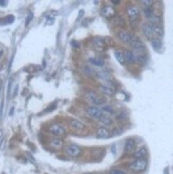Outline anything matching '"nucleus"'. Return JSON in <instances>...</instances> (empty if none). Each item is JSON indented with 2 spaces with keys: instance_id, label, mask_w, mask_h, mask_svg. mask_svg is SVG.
Segmentation results:
<instances>
[{
  "instance_id": "obj_27",
  "label": "nucleus",
  "mask_w": 173,
  "mask_h": 174,
  "mask_svg": "<svg viewBox=\"0 0 173 174\" xmlns=\"http://www.w3.org/2000/svg\"><path fill=\"white\" fill-rule=\"evenodd\" d=\"M83 72H85V74L87 76H90V77L95 76V74H96V72H94V70L91 69V66H88V65L83 67Z\"/></svg>"
},
{
  "instance_id": "obj_11",
  "label": "nucleus",
  "mask_w": 173,
  "mask_h": 174,
  "mask_svg": "<svg viewBox=\"0 0 173 174\" xmlns=\"http://www.w3.org/2000/svg\"><path fill=\"white\" fill-rule=\"evenodd\" d=\"M118 36H119V38H120L122 42L126 43V44H129V43H131V38H133V36H134V35L131 34L129 32L123 30V31H120L119 33H118Z\"/></svg>"
},
{
  "instance_id": "obj_24",
  "label": "nucleus",
  "mask_w": 173,
  "mask_h": 174,
  "mask_svg": "<svg viewBox=\"0 0 173 174\" xmlns=\"http://www.w3.org/2000/svg\"><path fill=\"white\" fill-rule=\"evenodd\" d=\"M89 62L95 66H104V60L102 58H90Z\"/></svg>"
},
{
  "instance_id": "obj_2",
  "label": "nucleus",
  "mask_w": 173,
  "mask_h": 174,
  "mask_svg": "<svg viewBox=\"0 0 173 174\" xmlns=\"http://www.w3.org/2000/svg\"><path fill=\"white\" fill-rule=\"evenodd\" d=\"M85 99L90 101L91 104L95 105V106H103V105H105V99H104L102 96H98V95L96 94L95 92H93V91L87 92Z\"/></svg>"
},
{
  "instance_id": "obj_23",
  "label": "nucleus",
  "mask_w": 173,
  "mask_h": 174,
  "mask_svg": "<svg viewBox=\"0 0 173 174\" xmlns=\"http://www.w3.org/2000/svg\"><path fill=\"white\" fill-rule=\"evenodd\" d=\"M114 57H116V59L118 60V62L124 65V63H125V59H124V55L123 52L121 51V50H116L114 52Z\"/></svg>"
},
{
  "instance_id": "obj_35",
  "label": "nucleus",
  "mask_w": 173,
  "mask_h": 174,
  "mask_svg": "<svg viewBox=\"0 0 173 174\" xmlns=\"http://www.w3.org/2000/svg\"><path fill=\"white\" fill-rule=\"evenodd\" d=\"M111 2H112V3H114V4L120 3V1H119V0H118V1H116V0H112V1H111Z\"/></svg>"
},
{
  "instance_id": "obj_19",
  "label": "nucleus",
  "mask_w": 173,
  "mask_h": 174,
  "mask_svg": "<svg viewBox=\"0 0 173 174\" xmlns=\"http://www.w3.org/2000/svg\"><path fill=\"white\" fill-rule=\"evenodd\" d=\"M123 55H124V59H125V61H127L128 63L136 62V60H135V55L133 51H131V50H125V51L123 52Z\"/></svg>"
},
{
  "instance_id": "obj_17",
  "label": "nucleus",
  "mask_w": 173,
  "mask_h": 174,
  "mask_svg": "<svg viewBox=\"0 0 173 174\" xmlns=\"http://www.w3.org/2000/svg\"><path fill=\"white\" fill-rule=\"evenodd\" d=\"M151 25V27H152V30L154 32V35H155V38H159V36H163V27L160 26L159 24H150Z\"/></svg>"
},
{
  "instance_id": "obj_3",
  "label": "nucleus",
  "mask_w": 173,
  "mask_h": 174,
  "mask_svg": "<svg viewBox=\"0 0 173 174\" xmlns=\"http://www.w3.org/2000/svg\"><path fill=\"white\" fill-rule=\"evenodd\" d=\"M64 151H65V153L68 156L71 157H78L82 152L81 147L79 145H77V144H70V145L65 146Z\"/></svg>"
},
{
  "instance_id": "obj_16",
  "label": "nucleus",
  "mask_w": 173,
  "mask_h": 174,
  "mask_svg": "<svg viewBox=\"0 0 173 174\" xmlns=\"http://www.w3.org/2000/svg\"><path fill=\"white\" fill-rule=\"evenodd\" d=\"M135 147H136V142H135V140L127 139V141L125 142L124 151H125V153H131V152H134Z\"/></svg>"
},
{
  "instance_id": "obj_7",
  "label": "nucleus",
  "mask_w": 173,
  "mask_h": 174,
  "mask_svg": "<svg viewBox=\"0 0 173 174\" xmlns=\"http://www.w3.org/2000/svg\"><path fill=\"white\" fill-rule=\"evenodd\" d=\"M48 130L50 132V134L55 135L56 137L63 136L64 134H65V128H64L62 125L57 124V123L56 124H51V125L48 127Z\"/></svg>"
},
{
  "instance_id": "obj_36",
  "label": "nucleus",
  "mask_w": 173,
  "mask_h": 174,
  "mask_svg": "<svg viewBox=\"0 0 173 174\" xmlns=\"http://www.w3.org/2000/svg\"><path fill=\"white\" fill-rule=\"evenodd\" d=\"M13 112H14V107H13V108H12V109L10 110V115L13 114Z\"/></svg>"
},
{
  "instance_id": "obj_1",
  "label": "nucleus",
  "mask_w": 173,
  "mask_h": 174,
  "mask_svg": "<svg viewBox=\"0 0 173 174\" xmlns=\"http://www.w3.org/2000/svg\"><path fill=\"white\" fill-rule=\"evenodd\" d=\"M148 167V160L145 158H140V159H136L129 164V169L133 172L139 173V172H143Z\"/></svg>"
},
{
  "instance_id": "obj_28",
  "label": "nucleus",
  "mask_w": 173,
  "mask_h": 174,
  "mask_svg": "<svg viewBox=\"0 0 173 174\" xmlns=\"http://www.w3.org/2000/svg\"><path fill=\"white\" fill-rule=\"evenodd\" d=\"M95 75L102 80H108L110 78L109 73H107V72H97Z\"/></svg>"
},
{
  "instance_id": "obj_10",
  "label": "nucleus",
  "mask_w": 173,
  "mask_h": 174,
  "mask_svg": "<svg viewBox=\"0 0 173 174\" xmlns=\"http://www.w3.org/2000/svg\"><path fill=\"white\" fill-rule=\"evenodd\" d=\"M135 55V60L136 62H138L139 64H145V62L148 61V53L146 51H139V52H134Z\"/></svg>"
},
{
  "instance_id": "obj_33",
  "label": "nucleus",
  "mask_w": 173,
  "mask_h": 174,
  "mask_svg": "<svg viewBox=\"0 0 173 174\" xmlns=\"http://www.w3.org/2000/svg\"><path fill=\"white\" fill-rule=\"evenodd\" d=\"M2 110H3V101L1 103V106H0V119L2 116Z\"/></svg>"
},
{
  "instance_id": "obj_32",
  "label": "nucleus",
  "mask_w": 173,
  "mask_h": 174,
  "mask_svg": "<svg viewBox=\"0 0 173 174\" xmlns=\"http://www.w3.org/2000/svg\"><path fill=\"white\" fill-rule=\"evenodd\" d=\"M32 17H33V14L30 13V14L28 15V17H27V19H26V26H28L29 23H30V21L32 19Z\"/></svg>"
},
{
  "instance_id": "obj_21",
  "label": "nucleus",
  "mask_w": 173,
  "mask_h": 174,
  "mask_svg": "<svg viewBox=\"0 0 173 174\" xmlns=\"http://www.w3.org/2000/svg\"><path fill=\"white\" fill-rule=\"evenodd\" d=\"M151 44H152V46L154 47L155 50H159L163 47V41H161V38H154L153 40H151Z\"/></svg>"
},
{
  "instance_id": "obj_9",
  "label": "nucleus",
  "mask_w": 173,
  "mask_h": 174,
  "mask_svg": "<svg viewBox=\"0 0 173 174\" xmlns=\"http://www.w3.org/2000/svg\"><path fill=\"white\" fill-rule=\"evenodd\" d=\"M49 145H50V147H53L55 150H60V149H62L64 146V142H63V140L60 139V138L53 137V138L50 139Z\"/></svg>"
},
{
  "instance_id": "obj_37",
  "label": "nucleus",
  "mask_w": 173,
  "mask_h": 174,
  "mask_svg": "<svg viewBox=\"0 0 173 174\" xmlns=\"http://www.w3.org/2000/svg\"><path fill=\"white\" fill-rule=\"evenodd\" d=\"M0 87H1V82H0Z\"/></svg>"
},
{
  "instance_id": "obj_13",
  "label": "nucleus",
  "mask_w": 173,
  "mask_h": 174,
  "mask_svg": "<svg viewBox=\"0 0 173 174\" xmlns=\"http://www.w3.org/2000/svg\"><path fill=\"white\" fill-rule=\"evenodd\" d=\"M101 13H102V15L104 17L110 18L116 14V11H114V9H113L111 5H106V7H104L102 9V12H101Z\"/></svg>"
},
{
  "instance_id": "obj_26",
  "label": "nucleus",
  "mask_w": 173,
  "mask_h": 174,
  "mask_svg": "<svg viewBox=\"0 0 173 174\" xmlns=\"http://www.w3.org/2000/svg\"><path fill=\"white\" fill-rule=\"evenodd\" d=\"M101 111L104 113H107V114H113V109L110 105H103L102 108H101Z\"/></svg>"
},
{
  "instance_id": "obj_6",
  "label": "nucleus",
  "mask_w": 173,
  "mask_h": 174,
  "mask_svg": "<svg viewBox=\"0 0 173 174\" xmlns=\"http://www.w3.org/2000/svg\"><path fill=\"white\" fill-rule=\"evenodd\" d=\"M85 111L91 118L96 119V120H99L102 118V115H104V113L101 111V109L97 108V107H94V106H87L85 107Z\"/></svg>"
},
{
  "instance_id": "obj_14",
  "label": "nucleus",
  "mask_w": 173,
  "mask_h": 174,
  "mask_svg": "<svg viewBox=\"0 0 173 174\" xmlns=\"http://www.w3.org/2000/svg\"><path fill=\"white\" fill-rule=\"evenodd\" d=\"M96 136L101 139H107L110 137V132L106 127H98L96 129Z\"/></svg>"
},
{
  "instance_id": "obj_5",
  "label": "nucleus",
  "mask_w": 173,
  "mask_h": 174,
  "mask_svg": "<svg viewBox=\"0 0 173 174\" xmlns=\"http://www.w3.org/2000/svg\"><path fill=\"white\" fill-rule=\"evenodd\" d=\"M127 15H128L129 21H131V23H135V21L139 18V16H140V11H139V9H138L136 5H128Z\"/></svg>"
},
{
  "instance_id": "obj_25",
  "label": "nucleus",
  "mask_w": 173,
  "mask_h": 174,
  "mask_svg": "<svg viewBox=\"0 0 173 174\" xmlns=\"http://www.w3.org/2000/svg\"><path fill=\"white\" fill-rule=\"evenodd\" d=\"M99 121L104 124V125H107V126H110V125H112V119L110 118L109 115H102V118L99 119Z\"/></svg>"
},
{
  "instance_id": "obj_22",
  "label": "nucleus",
  "mask_w": 173,
  "mask_h": 174,
  "mask_svg": "<svg viewBox=\"0 0 173 174\" xmlns=\"http://www.w3.org/2000/svg\"><path fill=\"white\" fill-rule=\"evenodd\" d=\"M93 44H94V46H95L96 48H105V46H106L105 41H104L103 38H94V40H93Z\"/></svg>"
},
{
  "instance_id": "obj_15",
  "label": "nucleus",
  "mask_w": 173,
  "mask_h": 174,
  "mask_svg": "<svg viewBox=\"0 0 173 174\" xmlns=\"http://www.w3.org/2000/svg\"><path fill=\"white\" fill-rule=\"evenodd\" d=\"M98 90L99 92H102V93H104V94H106V95H110V96L116 93V91H114V89H113L112 87L106 86V84H101V86H98Z\"/></svg>"
},
{
  "instance_id": "obj_31",
  "label": "nucleus",
  "mask_w": 173,
  "mask_h": 174,
  "mask_svg": "<svg viewBox=\"0 0 173 174\" xmlns=\"http://www.w3.org/2000/svg\"><path fill=\"white\" fill-rule=\"evenodd\" d=\"M109 174H126V172L120 169H112L109 171Z\"/></svg>"
},
{
  "instance_id": "obj_4",
  "label": "nucleus",
  "mask_w": 173,
  "mask_h": 174,
  "mask_svg": "<svg viewBox=\"0 0 173 174\" xmlns=\"http://www.w3.org/2000/svg\"><path fill=\"white\" fill-rule=\"evenodd\" d=\"M129 45L134 48L135 52H139V51H145V45L144 43L142 42L141 40L137 36H133L131 38V43H129Z\"/></svg>"
},
{
  "instance_id": "obj_20",
  "label": "nucleus",
  "mask_w": 173,
  "mask_h": 174,
  "mask_svg": "<svg viewBox=\"0 0 173 174\" xmlns=\"http://www.w3.org/2000/svg\"><path fill=\"white\" fill-rule=\"evenodd\" d=\"M114 25L117 26V27H120V28L124 29L126 27V23H125V19H124L123 16H121V15H118L116 19H114Z\"/></svg>"
},
{
  "instance_id": "obj_34",
  "label": "nucleus",
  "mask_w": 173,
  "mask_h": 174,
  "mask_svg": "<svg viewBox=\"0 0 173 174\" xmlns=\"http://www.w3.org/2000/svg\"><path fill=\"white\" fill-rule=\"evenodd\" d=\"M7 1H1V0H0V5H1V7H7Z\"/></svg>"
},
{
  "instance_id": "obj_18",
  "label": "nucleus",
  "mask_w": 173,
  "mask_h": 174,
  "mask_svg": "<svg viewBox=\"0 0 173 174\" xmlns=\"http://www.w3.org/2000/svg\"><path fill=\"white\" fill-rule=\"evenodd\" d=\"M148 155V151L145 147H140L134 152V157L137 158V159H140V158H144L145 156Z\"/></svg>"
},
{
  "instance_id": "obj_29",
  "label": "nucleus",
  "mask_w": 173,
  "mask_h": 174,
  "mask_svg": "<svg viewBox=\"0 0 173 174\" xmlns=\"http://www.w3.org/2000/svg\"><path fill=\"white\" fill-rule=\"evenodd\" d=\"M15 17L13 16V15H8L7 17H4V18H1L0 19V21H3L1 25H5V24H12L13 21H14Z\"/></svg>"
},
{
  "instance_id": "obj_8",
  "label": "nucleus",
  "mask_w": 173,
  "mask_h": 174,
  "mask_svg": "<svg viewBox=\"0 0 173 174\" xmlns=\"http://www.w3.org/2000/svg\"><path fill=\"white\" fill-rule=\"evenodd\" d=\"M142 32H143L145 38H148V40H153V38H155L154 32L152 30V27H151V25L148 24V23H143L142 24Z\"/></svg>"
},
{
  "instance_id": "obj_38",
  "label": "nucleus",
  "mask_w": 173,
  "mask_h": 174,
  "mask_svg": "<svg viewBox=\"0 0 173 174\" xmlns=\"http://www.w3.org/2000/svg\"><path fill=\"white\" fill-rule=\"evenodd\" d=\"M89 174H90V173H89Z\"/></svg>"
},
{
  "instance_id": "obj_30",
  "label": "nucleus",
  "mask_w": 173,
  "mask_h": 174,
  "mask_svg": "<svg viewBox=\"0 0 173 174\" xmlns=\"http://www.w3.org/2000/svg\"><path fill=\"white\" fill-rule=\"evenodd\" d=\"M154 1L152 0H142L141 4H143V9H152Z\"/></svg>"
},
{
  "instance_id": "obj_12",
  "label": "nucleus",
  "mask_w": 173,
  "mask_h": 174,
  "mask_svg": "<svg viewBox=\"0 0 173 174\" xmlns=\"http://www.w3.org/2000/svg\"><path fill=\"white\" fill-rule=\"evenodd\" d=\"M68 125L71 126L74 130H81V129H83L85 127L83 123L76 120V119H71V120L68 121Z\"/></svg>"
}]
</instances>
